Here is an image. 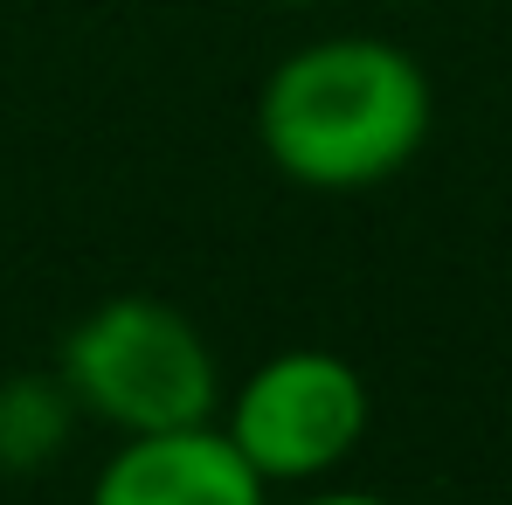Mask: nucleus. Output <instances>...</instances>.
Segmentation results:
<instances>
[{"mask_svg": "<svg viewBox=\"0 0 512 505\" xmlns=\"http://www.w3.org/2000/svg\"><path fill=\"white\" fill-rule=\"evenodd\" d=\"M429 125V70L388 35L298 42L256 90V146L305 194L388 187L429 146Z\"/></svg>", "mask_w": 512, "mask_h": 505, "instance_id": "obj_1", "label": "nucleus"}, {"mask_svg": "<svg viewBox=\"0 0 512 505\" xmlns=\"http://www.w3.org/2000/svg\"><path fill=\"white\" fill-rule=\"evenodd\" d=\"M56 374L84 422H104L118 436H153L215 422L222 409V367L215 346L187 312L146 291H118L90 305L56 346Z\"/></svg>", "mask_w": 512, "mask_h": 505, "instance_id": "obj_2", "label": "nucleus"}, {"mask_svg": "<svg viewBox=\"0 0 512 505\" xmlns=\"http://www.w3.org/2000/svg\"><path fill=\"white\" fill-rule=\"evenodd\" d=\"M367 381L333 346H277L222 395V436L250 457V471L277 492L326 485L367 436Z\"/></svg>", "mask_w": 512, "mask_h": 505, "instance_id": "obj_3", "label": "nucleus"}, {"mask_svg": "<svg viewBox=\"0 0 512 505\" xmlns=\"http://www.w3.org/2000/svg\"><path fill=\"white\" fill-rule=\"evenodd\" d=\"M84 505H270V485L222 436V422H187L153 436H118Z\"/></svg>", "mask_w": 512, "mask_h": 505, "instance_id": "obj_4", "label": "nucleus"}, {"mask_svg": "<svg viewBox=\"0 0 512 505\" xmlns=\"http://www.w3.org/2000/svg\"><path fill=\"white\" fill-rule=\"evenodd\" d=\"M70 429H77V402H70L63 374H7L0 381V471L7 478L49 471L63 457Z\"/></svg>", "mask_w": 512, "mask_h": 505, "instance_id": "obj_5", "label": "nucleus"}, {"mask_svg": "<svg viewBox=\"0 0 512 505\" xmlns=\"http://www.w3.org/2000/svg\"><path fill=\"white\" fill-rule=\"evenodd\" d=\"M291 505H402V499H381V492H353V485H305V499Z\"/></svg>", "mask_w": 512, "mask_h": 505, "instance_id": "obj_6", "label": "nucleus"}, {"mask_svg": "<svg viewBox=\"0 0 512 505\" xmlns=\"http://www.w3.org/2000/svg\"><path fill=\"white\" fill-rule=\"evenodd\" d=\"M277 7H326V0H277Z\"/></svg>", "mask_w": 512, "mask_h": 505, "instance_id": "obj_7", "label": "nucleus"}]
</instances>
